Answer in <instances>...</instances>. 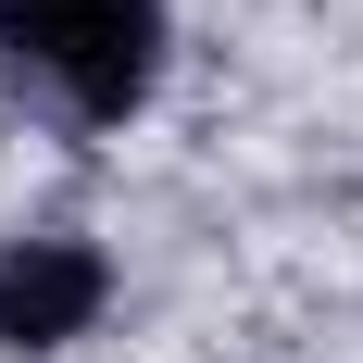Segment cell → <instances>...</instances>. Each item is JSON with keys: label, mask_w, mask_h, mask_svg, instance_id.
I'll use <instances>...</instances> for the list:
<instances>
[{"label": "cell", "mask_w": 363, "mask_h": 363, "mask_svg": "<svg viewBox=\"0 0 363 363\" xmlns=\"http://www.w3.org/2000/svg\"><path fill=\"white\" fill-rule=\"evenodd\" d=\"M0 63L63 125H125L163 88V0H0Z\"/></svg>", "instance_id": "cell-1"}, {"label": "cell", "mask_w": 363, "mask_h": 363, "mask_svg": "<svg viewBox=\"0 0 363 363\" xmlns=\"http://www.w3.org/2000/svg\"><path fill=\"white\" fill-rule=\"evenodd\" d=\"M113 263L88 238H13L0 251V351H63V338L101 326Z\"/></svg>", "instance_id": "cell-2"}]
</instances>
